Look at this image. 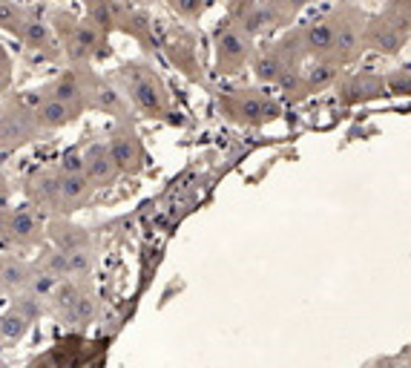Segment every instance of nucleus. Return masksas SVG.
<instances>
[{"instance_id": "4", "label": "nucleus", "mask_w": 411, "mask_h": 368, "mask_svg": "<svg viewBox=\"0 0 411 368\" xmlns=\"http://www.w3.org/2000/svg\"><path fill=\"white\" fill-rule=\"evenodd\" d=\"M6 239L15 245H38L43 239V219L35 204L12 207L9 222H6Z\"/></svg>"}, {"instance_id": "20", "label": "nucleus", "mask_w": 411, "mask_h": 368, "mask_svg": "<svg viewBox=\"0 0 411 368\" xmlns=\"http://www.w3.org/2000/svg\"><path fill=\"white\" fill-rule=\"evenodd\" d=\"M58 282H61L58 276L49 274V271H43V268L38 265V268H32L29 282H26L23 291H26V294H32L35 299H49V294L55 291V285H58Z\"/></svg>"}, {"instance_id": "16", "label": "nucleus", "mask_w": 411, "mask_h": 368, "mask_svg": "<svg viewBox=\"0 0 411 368\" xmlns=\"http://www.w3.org/2000/svg\"><path fill=\"white\" fill-rule=\"evenodd\" d=\"M288 66H293V64L285 61L277 49H273V52H265V55H259V58L253 61V72H256L259 81H273V84L279 81L282 72H285Z\"/></svg>"}, {"instance_id": "13", "label": "nucleus", "mask_w": 411, "mask_h": 368, "mask_svg": "<svg viewBox=\"0 0 411 368\" xmlns=\"http://www.w3.org/2000/svg\"><path fill=\"white\" fill-rule=\"evenodd\" d=\"M32 320H35L32 313L15 302L9 311L0 313V339H4V343H20V339L29 334Z\"/></svg>"}, {"instance_id": "24", "label": "nucleus", "mask_w": 411, "mask_h": 368, "mask_svg": "<svg viewBox=\"0 0 411 368\" xmlns=\"http://www.w3.org/2000/svg\"><path fill=\"white\" fill-rule=\"evenodd\" d=\"M26 15L12 3V0H0V29H6L12 35H20Z\"/></svg>"}, {"instance_id": "10", "label": "nucleus", "mask_w": 411, "mask_h": 368, "mask_svg": "<svg viewBox=\"0 0 411 368\" xmlns=\"http://www.w3.org/2000/svg\"><path fill=\"white\" fill-rule=\"evenodd\" d=\"M32 113H35V121H38L41 129H61V127L72 124L81 115L78 107H72V104H67V101L52 98V95H46Z\"/></svg>"}, {"instance_id": "36", "label": "nucleus", "mask_w": 411, "mask_h": 368, "mask_svg": "<svg viewBox=\"0 0 411 368\" xmlns=\"http://www.w3.org/2000/svg\"><path fill=\"white\" fill-rule=\"evenodd\" d=\"M4 268H6V256H0V282H4Z\"/></svg>"}, {"instance_id": "37", "label": "nucleus", "mask_w": 411, "mask_h": 368, "mask_svg": "<svg viewBox=\"0 0 411 368\" xmlns=\"http://www.w3.org/2000/svg\"><path fill=\"white\" fill-rule=\"evenodd\" d=\"M0 147H4V129H0Z\"/></svg>"}, {"instance_id": "14", "label": "nucleus", "mask_w": 411, "mask_h": 368, "mask_svg": "<svg viewBox=\"0 0 411 368\" xmlns=\"http://www.w3.org/2000/svg\"><path fill=\"white\" fill-rule=\"evenodd\" d=\"M302 49L308 55H328L334 52V23L314 20L302 29Z\"/></svg>"}, {"instance_id": "25", "label": "nucleus", "mask_w": 411, "mask_h": 368, "mask_svg": "<svg viewBox=\"0 0 411 368\" xmlns=\"http://www.w3.org/2000/svg\"><path fill=\"white\" fill-rule=\"evenodd\" d=\"M41 268H43V271H49V274H55L58 279L72 276V274H69V250L58 248V250L46 253V256H43V262H41Z\"/></svg>"}, {"instance_id": "2", "label": "nucleus", "mask_w": 411, "mask_h": 368, "mask_svg": "<svg viewBox=\"0 0 411 368\" xmlns=\"http://www.w3.org/2000/svg\"><path fill=\"white\" fill-rule=\"evenodd\" d=\"M106 32L98 29L92 20H72L67 17V55L78 64L95 58L104 46Z\"/></svg>"}, {"instance_id": "29", "label": "nucleus", "mask_w": 411, "mask_h": 368, "mask_svg": "<svg viewBox=\"0 0 411 368\" xmlns=\"http://www.w3.org/2000/svg\"><path fill=\"white\" fill-rule=\"evenodd\" d=\"M403 43V32H397L394 26H386V29H379L377 38H374V46L379 52H397Z\"/></svg>"}, {"instance_id": "26", "label": "nucleus", "mask_w": 411, "mask_h": 368, "mask_svg": "<svg viewBox=\"0 0 411 368\" xmlns=\"http://www.w3.org/2000/svg\"><path fill=\"white\" fill-rule=\"evenodd\" d=\"M92 271V250L87 245H81V248H72L69 250V274L72 276H90Z\"/></svg>"}, {"instance_id": "12", "label": "nucleus", "mask_w": 411, "mask_h": 368, "mask_svg": "<svg viewBox=\"0 0 411 368\" xmlns=\"http://www.w3.org/2000/svg\"><path fill=\"white\" fill-rule=\"evenodd\" d=\"M87 101L109 115H121V118L127 115V101L121 98V92H116L106 81H101V78L87 75Z\"/></svg>"}, {"instance_id": "18", "label": "nucleus", "mask_w": 411, "mask_h": 368, "mask_svg": "<svg viewBox=\"0 0 411 368\" xmlns=\"http://www.w3.org/2000/svg\"><path fill=\"white\" fill-rule=\"evenodd\" d=\"M49 230H52V239L58 242V248H64V250H72V248L87 245V233L81 230V227H75V225L61 222V219H58V222H52Z\"/></svg>"}, {"instance_id": "1", "label": "nucleus", "mask_w": 411, "mask_h": 368, "mask_svg": "<svg viewBox=\"0 0 411 368\" xmlns=\"http://www.w3.org/2000/svg\"><path fill=\"white\" fill-rule=\"evenodd\" d=\"M121 78H124V84H127V92L132 98V104L139 110L150 113V115H158L164 110V90L158 84V78L141 66V64H127L121 69Z\"/></svg>"}, {"instance_id": "27", "label": "nucleus", "mask_w": 411, "mask_h": 368, "mask_svg": "<svg viewBox=\"0 0 411 368\" xmlns=\"http://www.w3.org/2000/svg\"><path fill=\"white\" fill-rule=\"evenodd\" d=\"M98 29L109 32L113 29V23H116V15H113V6H109V0H92V6H90V17Z\"/></svg>"}, {"instance_id": "3", "label": "nucleus", "mask_w": 411, "mask_h": 368, "mask_svg": "<svg viewBox=\"0 0 411 368\" xmlns=\"http://www.w3.org/2000/svg\"><path fill=\"white\" fill-rule=\"evenodd\" d=\"M251 55V41L244 38V29L228 23L216 32V66L218 72H236Z\"/></svg>"}, {"instance_id": "34", "label": "nucleus", "mask_w": 411, "mask_h": 368, "mask_svg": "<svg viewBox=\"0 0 411 368\" xmlns=\"http://www.w3.org/2000/svg\"><path fill=\"white\" fill-rule=\"evenodd\" d=\"M0 199H9V184L4 176H0Z\"/></svg>"}, {"instance_id": "8", "label": "nucleus", "mask_w": 411, "mask_h": 368, "mask_svg": "<svg viewBox=\"0 0 411 368\" xmlns=\"http://www.w3.org/2000/svg\"><path fill=\"white\" fill-rule=\"evenodd\" d=\"M0 129H4V147L29 144L41 133V127L35 121V113H23V110H6V113H0Z\"/></svg>"}, {"instance_id": "33", "label": "nucleus", "mask_w": 411, "mask_h": 368, "mask_svg": "<svg viewBox=\"0 0 411 368\" xmlns=\"http://www.w3.org/2000/svg\"><path fill=\"white\" fill-rule=\"evenodd\" d=\"M12 84V72H0V92Z\"/></svg>"}, {"instance_id": "32", "label": "nucleus", "mask_w": 411, "mask_h": 368, "mask_svg": "<svg viewBox=\"0 0 411 368\" xmlns=\"http://www.w3.org/2000/svg\"><path fill=\"white\" fill-rule=\"evenodd\" d=\"M0 72H12V61H9V55H6L4 43H0Z\"/></svg>"}, {"instance_id": "28", "label": "nucleus", "mask_w": 411, "mask_h": 368, "mask_svg": "<svg viewBox=\"0 0 411 368\" xmlns=\"http://www.w3.org/2000/svg\"><path fill=\"white\" fill-rule=\"evenodd\" d=\"M58 173H87V155L81 147H72L61 155L58 162Z\"/></svg>"}, {"instance_id": "23", "label": "nucleus", "mask_w": 411, "mask_h": 368, "mask_svg": "<svg viewBox=\"0 0 411 368\" xmlns=\"http://www.w3.org/2000/svg\"><path fill=\"white\" fill-rule=\"evenodd\" d=\"M345 92H354V95H348V101H368V98H377L386 92V84L374 75H365V78H357Z\"/></svg>"}, {"instance_id": "11", "label": "nucleus", "mask_w": 411, "mask_h": 368, "mask_svg": "<svg viewBox=\"0 0 411 368\" xmlns=\"http://www.w3.org/2000/svg\"><path fill=\"white\" fill-rule=\"evenodd\" d=\"M49 95L72 104V107H78V110H84V104H87V75L78 72V69H69V72L58 75L52 81V87H49Z\"/></svg>"}, {"instance_id": "19", "label": "nucleus", "mask_w": 411, "mask_h": 368, "mask_svg": "<svg viewBox=\"0 0 411 368\" xmlns=\"http://www.w3.org/2000/svg\"><path fill=\"white\" fill-rule=\"evenodd\" d=\"M360 46V32H357V23H340L334 26V52L340 58H351Z\"/></svg>"}, {"instance_id": "17", "label": "nucleus", "mask_w": 411, "mask_h": 368, "mask_svg": "<svg viewBox=\"0 0 411 368\" xmlns=\"http://www.w3.org/2000/svg\"><path fill=\"white\" fill-rule=\"evenodd\" d=\"M29 274H32V268L26 265L23 259H18V256L6 259V268H4V282H0V291H9V294L23 291L26 282H29Z\"/></svg>"}, {"instance_id": "35", "label": "nucleus", "mask_w": 411, "mask_h": 368, "mask_svg": "<svg viewBox=\"0 0 411 368\" xmlns=\"http://www.w3.org/2000/svg\"><path fill=\"white\" fill-rule=\"evenodd\" d=\"M282 3H288L291 9H299V6H305V3H308V0H282Z\"/></svg>"}, {"instance_id": "21", "label": "nucleus", "mask_w": 411, "mask_h": 368, "mask_svg": "<svg viewBox=\"0 0 411 368\" xmlns=\"http://www.w3.org/2000/svg\"><path fill=\"white\" fill-rule=\"evenodd\" d=\"M337 64H328V61H316V64H311L305 72H302V78H305V90H322V87H328L337 78Z\"/></svg>"}, {"instance_id": "9", "label": "nucleus", "mask_w": 411, "mask_h": 368, "mask_svg": "<svg viewBox=\"0 0 411 368\" xmlns=\"http://www.w3.org/2000/svg\"><path fill=\"white\" fill-rule=\"evenodd\" d=\"M84 155H87V176L92 178L95 187H109L121 176L113 153H109V144H92L84 150Z\"/></svg>"}, {"instance_id": "7", "label": "nucleus", "mask_w": 411, "mask_h": 368, "mask_svg": "<svg viewBox=\"0 0 411 368\" xmlns=\"http://www.w3.org/2000/svg\"><path fill=\"white\" fill-rule=\"evenodd\" d=\"M228 113L233 121H242V124H265V121H273L279 118V107L273 101L262 98V95H236L230 104H228Z\"/></svg>"}, {"instance_id": "15", "label": "nucleus", "mask_w": 411, "mask_h": 368, "mask_svg": "<svg viewBox=\"0 0 411 368\" xmlns=\"http://www.w3.org/2000/svg\"><path fill=\"white\" fill-rule=\"evenodd\" d=\"M20 38L26 46H32L38 52H43V55H55V41H52V29L49 23L35 17V15H26L23 20V29H20Z\"/></svg>"}, {"instance_id": "5", "label": "nucleus", "mask_w": 411, "mask_h": 368, "mask_svg": "<svg viewBox=\"0 0 411 368\" xmlns=\"http://www.w3.org/2000/svg\"><path fill=\"white\" fill-rule=\"evenodd\" d=\"M92 178L87 173H58L55 176V210H75L92 193Z\"/></svg>"}, {"instance_id": "30", "label": "nucleus", "mask_w": 411, "mask_h": 368, "mask_svg": "<svg viewBox=\"0 0 411 368\" xmlns=\"http://www.w3.org/2000/svg\"><path fill=\"white\" fill-rule=\"evenodd\" d=\"M173 9L184 17H196L202 9H204V0H170Z\"/></svg>"}, {"instance_id": "31", "label": "nucleus", "mask_w": 411, "mask_h": 368, "mask_svg": "<svg viewBox=\"0 0 411 368\" xmlns=\"http://www.w3.org/2000/svg\"><path fill=\"white\" fill-rule=\"evenodd\" d=\"M9 213H12L9 199H0V236H6V222H9Z\"/></svg>"}, {"instance_id": "6", "label": "nucleus", "mask_w": 411, "mask_h": 368, "mask_svg": "<svg viewBox=\"0 0 411 368\" xmlns=\"http://www.w3.org/2000/svg\"><path fill=\"white\" fill-rule=\"evenodd\" d=\"M109 153L118 164L121 173H139L141 170V162H144V153H141V144H139V136H135L132 127H118L113 139H109Z\"/></svg>"}, {"instance_id": "22", "label": "nucleus", "mask_w": 411, "mask_h": 368, "mask_svg": "<svg viewBox=\"0 0 411 368\" xmlns=\"http://www.w3.org/2000/svg\"><path fill=\"white\" fill-rule=\"evenodd\" d=\"M92 317H95V299L87 297V291H84V294L75 299V305L67 311L64 323H67V325H90Z\"/></svg>"}]
</instances>
